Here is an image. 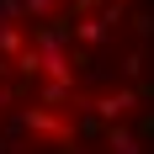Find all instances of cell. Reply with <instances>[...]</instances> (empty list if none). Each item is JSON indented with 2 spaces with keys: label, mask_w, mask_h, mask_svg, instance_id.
<instances>
[{
  "label": "cell",
  "mask_w": 154,
  "mask_h": 154,
  "mask_svg": "<svg viewBox=\"0 0 154 154\" xmlns=\"http://www.w3.org/2000/svg\"><path fill=\"white\" fill-rule=\"evenodd\" d=\"M133 106H138V85H112V91H101V96H96L85 112H91L96 122L106 128V122H122Z\"/></svg>",
  "instance_id": "1"
},
{
  "label": "cell",
  "mask_w": 154,
  "mask_h": 154,
  "mask_svg": "<svg viewBox=\"0 0 154 154\" xmlns=\"http://www.w3.org/2000/svg\"><path fill=\"white\" fill-rule=\"evenodd\" d=\"M106 149H112V154H143V143H138V133H133V128L112 122V128H106Z\"/></svg>",
  "instance_id": "2"
},
{
  "label": "cell",
  "mask_w": 154,
  "mask_h": 154,
  "mask_svg": "<svg viewBox=\"0 0 154 154\" xmlns=\"http://www.w3.org/2000/svg\"><path fill=\"white\" fill-rule=\"evenodd\" d=\"M21 48H27V32L21 27H0V59H16Z\"/></svg>",
  "instance_id": "3"
},
{
  "label": "cell",
  "mask_w": 154,
  "mask_h": 154,
  "mask_svg": "<svg viewBox=\"0 0 154 154\" xmlns=\"http://www.w3.org/2000/svg\"><path fill=\"white\" fill-rule=\"evenodd\" d=\"M106 5H117V11H128V5H133V0H106Z\"/></svg>",
  "instance_id": "4"
},
{
  "label": "cell",
  "mask_w": 154,
  "mask_h": 154,
  "mask_svg": "<svg viewBox=\"0 0 154 154\" xmlns=\"http://www.w3.org/2000/svg\"><path fill=\"white\" fill-rule=\"evenodd\" d=\"M5 96H11V91H5V85H0V106H5Z\"/></svg>",
  "instance_id": "5"
}]
</instances>
